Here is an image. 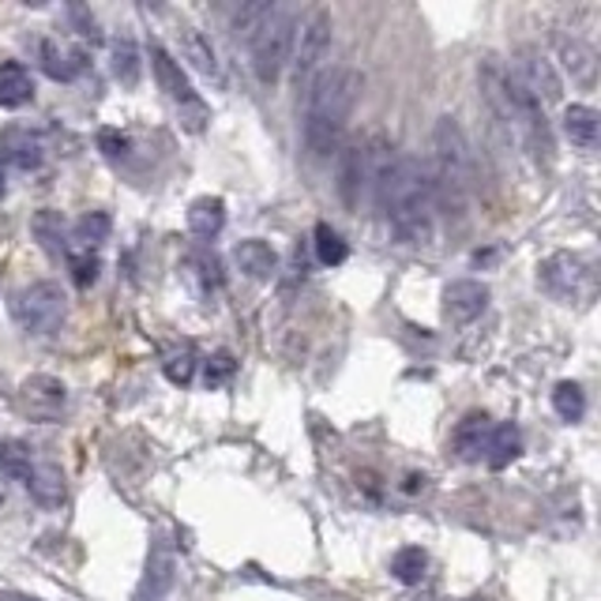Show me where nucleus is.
Masks as SVG:
<instances>
[{
    "mask_svg": "<svg viewBox=\"0 0 601 601\" xmlns=\"http://www.w3.org/2000/svg\"><path fill=\"white\" fill-rule=\"evenodd\" d=\"M489 413H481V410H474V413H466L463 421H458V429H455V451H458V458H466V463H474V458H481L485 455V444H489Z\"/></svg>",
    "mask_w": 601,
    "mask_h": 601,
    "instance_id": "nucleus-16",
    "label": "nucleus"
},
{
    "mask_svg": "<svg viewBox=\"0 0 601 601\" xmlns=\"http://www.w3.org/2000/svg\"><path fill=\"white\" fill-rule=\"evenodd\" d=\"M234 263L252 282H268L279 271V252L268 241H260V237H249V241H241L234 249Z\"/></svg>",
    "mask_w": 601,
    "mask_h": 601,
    "instance_id": "nucleus-15",
    "label": "nucleus"
},
{
    "mask_svg": "<svg viewBox=\"0 0 601 601\" xmlns=\"http://www.w3.org/2000/svg\"><path fill=\"white\" fill-rule=\"evenodd\" d=\"M537 286L560 305H590L598 297V268L587 252H553L537 268Z\"/></svg>",
    "mask_w": 601,
    "mask_h": 601,
    "instance_id": "nucleus-4",
    "label": "nucleus"
},
{
    "mask_svg": "<svg viewBox=\"0 0 601 601\" xmlns=\"http://www.w3.org/2000/svg\"><path fill=\"white\" fill-rule=\"evenodd\" d=\"M598 125H601V117H598L594 105H568V110H564V136H568L571 147L594 150Z\"/></svg>",
    "mask_w": 601,
    "mask_h": 601,
    "instance_id": "nucleus-20",
    "label": "nucleus"
},
{
    "mask_svg": "<svg viewBox=\"0 0 601 601\" xmlns=\"http://www.w3.org/2000/svg\"><path fill=\"white\" fill-rule=\"evenodd\" d=\"M373 189V147L368 144H350L342 150V162H339V196L342 203L353 211L361 207V196Z\"/></svg>",
    "mask_w": 601,
    "mask_h": 601,
    "instance_id": "nucleus-9",
    "label": "nucleus"
},
{
    "mask_svg": "<svg viewBox=\"0 0 601 601\" xmlns=\"http://www.w3.org/2000/svg\"><path fill=\"white\" fill-rule=\"evenodd\" d=\"M26 489L42 508H60L65 503V474L53 463H34L31 474H26Z\"/></svg>",
    "mask_w": 601,
    "mask_h": 601,
    "instance_id": "nucleus-19",
    "label": "nucleus"
},
{
    "mask_svg": "<svg viewBox=\"0 0 601 601\" xmlns=\"http://www.w3.org/2000/svg\"><path fill=\"white\" fill-rule=\"evenodd\" d=\"M99 144H102V150L110 158H121V155H128V136H121V132H113V128H105L102 136H99Z\"/></svg>",
    "mask_w": 601,
    "mask_h": 601,
    "instance_id": "nucleus-36",
    "label": "nucleus"
},
{
    "mask_svg": "<svg viewBox=\"0 0 601 601\" xmlns=\"http://www.w3.org/2000/svg\"><path fill=\"white\" fill-rule=\"evenodd\" d=\"M426 571H429V553L418 549V545H406V549L392 556V576L406 582V587H418L426 579Z\"/></svg>",
    "mask_w": 601,
    "mask_h": 601,
    "instance_id": "nucleus-24",
    "label": "nucleus"
},
{
    "mask_svg": "<svg viewBox=\"0 0 601 601\" xmlns=\"http://www.w3.org/2000/svg\"><path fill=\"white\" fill-rule=\"evenodd\" d=\"M553 410L560 413L564 421H579L582 413H587V395H582V387H579V384H571V379L556 384V392H553Z\"/></svg>",
    "mask_w": 601,
    "mask_h": 601,
    "instance_id": "nucleus-29",
    "label": "nucleus"
},
{
    "mask_svg": "<svg viewBox=\"0 0 601 601\" xmlns=\"http://www.w3.org/2000/svg\"><path fill=\"white\" fill-rule=\"evenodd\" d=\"M331 15L327 12H313L305 23H300L297 38H294V53H290V72H294V83L305 87L308 79L316 76V68H320V60L327 57V49H331Z\"/></svg>",
    "mask_w": 601,
    "mask_h": 601,
    "instance_id": "nucleus-7",
    "label": "nucleus"
},
{
    "mask_svg": "<svg viewBox=\"0 0 601 601\" xmlns=\"http://www.w3.org/2000/svg\"><path fill=\"white\" fill-rule=\"evenodd\" d=\"M234 368H237L234 353H229V350H218L215 358L207 361V373H203V379H207V387H218V384H226V379L234 376Z\"/></svg>",
    "mask_w": 601,
    "mask_h": 601,
    "instance_id": "nucleus-35",
    "label": "nucleus"
},
{
    "mask_svg": "<svg viewBox=\"0 0 601 601\" xmlns=\"http://www.w3.org/2000/svg\"><path fill=\"white\" fill-rule=\"evenodd\" d=\"M192 373H196V353H192L189 347L184 350H177L170 361H166V379H170V384H189L192 379Z\"/></svg>",
    "mask_w": 601,
    "mask_h": 601,
    "instance_id": "nucleus-34",
    "label": "nucleus"
},
{
    "mask_svg": "<svg viewBox=\"0 0 601 601\" xmlns=\"http://www.w3.org/2000/svg\"><path fill=\"white\" fill-rule=\"evenodd\" d=\"M470 601H485V598H470Z\"/></svg>",
    "mask_w": 601,
    "mask_h": 601,
    "instance_id": "nucleus-39",
    "label": "nucleus"
},
{
    "mask_svg": "<svg viewBox=\"0 0 601 601\" xmlns=\"http://www.w3.org/2000/svg\"><path fill=\"white\" fill-rule=\"evenodd\" d=\"M34 99V79L20 60H4L0 65V105L4 110H20Z\"/></svg>",
    "mask_w": 601,
    "mask_h": 601,
    "instance_id": "nucleus-21",
    "label": "nucleus"
},
{
    "mask_svg": "<svg viewBox=\"0 0 601 601\" xmlns=\"http://www.w3.org/2000/svg\"><path fill=\"white\" fill-rule=\"evenodd\" d=\"M42 68H46V76L53 79H72L79 68H83V53H65L53 46V42H46V46H42Z\"/></svg>",
    "mask_w": 601,
    "mask_h": 601,
    "instance_id": "nucleus-27",
    "label": "nucleus"
},
{
    "mask_svg": "<svg viewBox=\"0 0 601 601\" xmlns=\"http://www.w3.org/2000/svg\"><path fill=\"white\" fill-rule=\"evenodd\" d=\"M173 571H177V560H173V549L170 542L158 537L147 553V568H144V579L136 587V601H166L173 590Z\"/></svg>",
    "mask_w": 601,
    "mask_h": 601,
    "instance_id": "nucleus-10",
    "label": "nucleus"
},
{
    "mask_svg": "<svg viewBox=\"0 0 601 601\" xmlns=\"http://www.w3.org/2000/svg\"><path fill=\"white\" fill-rule=\"evenodd\" d=\"M68 268H72V279H76V286H94V279H99V256L94 252H87V249H68Z\"/></svg>",
    "mask_w": 601,
    "mask_h": 601,
    "instance_id": "nucleus-32",
    "label": "nucleus"
},
{
    "mask_svg": "<svg viewBox=\"0 0 601 601\" xmlns=\"http://www.w3.org/2000/svg\"><path fill=\"white\" fill-rule=\"evenodd\" d=\"M519 57H523V60H519V76H515L519 83H523L537 102H556V99H560V76H556L553 60H545L534 46H526L523 53H519Z\"/></svg>",
    "mask_w": 601,
    "mask_h": 601,
    "instance_id": "nucleus-13",
    "label": "nucleus"
},
{
    "mask_svg": "<svg viewBox=\"0 0 601 601\" xmlns=\"http://www.w3.org/2000/svg\"><path fill=\"white\" fill-rule=\"evenodd\" d=\"M31 466H34V458H31V447H26L23 440H0V474L26 481Z\"/></svg>",
    "mask_w": 601,
    "mask_h": 601,
    "instance_id": "nucleus-26",
    "label": "nucleus"
},
{
    "mask_svg": "<svg viewBox=\"0 0 601 601\" xmlns=\"http://www.w3.org/2000/svg\"><path fill=\"white\" fill-rule=\"evenodd\" d=\"M0 601H34V598H23V594H0Z\"/></svg>",
    "mask_w": 601,
    "mask_h": 601,
    "instance_id": "nucleus-38",
    "label": "nucleus"
},
{
    "mask_svg": "<svg viewBox=\"0 0 601 601\" xmlns=\"http://www.w3.org/2000/svg\"><path fill=\"white\" fill-rule=\"evenodd\" d=\"M0 155H4V162L20 166V170H34L42 162V139L31 128H8L0 136Z\"/></svg>",
    "mask_w": 601,
    "mask_h": 601,
    "instance_id": "nucleus-17",
    "label": "nucleus"
},
{
    "mask_svg": "<svg viewBox=\"0 0 601 601\" xmlns=\"http://www.w3.org/2000/svg\"><path fill=\"white\" fill-rule=\"evenodd\" d=\"M110 229H113V218L105 215V211H87L76 223V249L94 252L102 241H110Z\"/></svg>",
    "mask_w": 601,
    "mask_h": 601,
    "instance_id": "nucleus-25",
    "label": "nucleus"
},
{
    "mask_svg": "<svg viewBox=\"0 0 601 601\" xmlns=\"http://www.w3.org/2000/svg\"><path fill=\"white\" fill-rule=\"evenodd\" d=\"M4 189H8V162L4 155H0V196H4Z\"/></svg>",
    "mask_w": 601,
    "mask_h": 601,
    "instance_id": "nucleus-37",
    "label": "nucleus"
},
{
    "mask_svg": "<svg viewBox=\"0 0 601 601\" xmlns=\"http://www.w3.org/2000/svg\"><path fill=\"white\" fill-rule=\"evenodd\" d=\"M268 12H271V4H241L234 12V31H237V38H249L252 42V34L260 31V23L268 20Z\"/></svg>",
    "mask_w": 601,
    "mask_h": 601,
    "instance_id": "nucleus-33",
    "label": "nucleus"
},
{
    "mask_svg": "<svg viewBox=\"0 0 601 601\" xmlns=\"http://www.w3.org/2000/svg\"><path fill=\"white\" fill-rule=\"evenodd\" d=\"M189 271H192V279H196L203 297L215 294V290L223 286V268H218V260L211 252H192L189 256Z\"/></svg>",
    "mask_w": 601,
    "mask_h": 601,
    "instance_id": "nucleus-28",
    "label": "nucleus"
},
{
    "mask_svg": "<svg viewBox=\"0 0 601 601\" xmlns=\"http://www.w3.org/2000/svg\"><path fill=\"white\" fill-rule=\"evenodd\" d=\"M15 406H20V413L26 421H42V426H49V421H57L60 413H65L68 406V387L60 384L57 376H26L20 384V392H15Z\"/></svg>",
    "mask_w": 601,
    "mask_h": 601,
    "instance_id": "nucleus-8",
    "label": "nucleus"
},
{
    "mask_svg": "<svg viewBox=\"0 0 601 601\" xmlns=\"http://www.w3.org/2000/svg\"><path fill=\"white\" fill-rule=\"evenodd\" d=\"M489 308V286L477 279H458L444 290V316L451 324H470Z\"/></svg>",
    "mask_w": 601,
    "mask_h": 601,
    "instance_id": "nucleus-12",
    "label": "nucleus"
},
{
    "mask_svg": "<svg viewBox=\"0 0 601 601\" xmlns=\"http://www.w3.org/2000/svg\"><path fill=\"white\" fill-rule=\"evenodd\" d=\"M553 46H556V57H560L564 72L571 76V83H579V87H594L598 83V53H594V46H587L579 34H564V31L553 34Z\"/></svg>",
    "mask_w": 601,
    "mask_h": 601,
    "instance_id": "nucleus-11",
    "label": "nucleus"
},
{
    "mask_svg": "<svg viewBox=\"0 0 601 601\" xmlns=\"http://www.w3.org/2000/svg\"><path fill=\"white\" fill-rule=\"evenodd\" d=\"M361 76L353 68H327L308 87V113H305V144L316 158H331L347 132V121L358 105Z\"/></svg>",
    "mask_w": 601,
    "mask_h": 601,
    "instance_id": "nucleus-2",
    "label": "nucleus"
},
{
    "mask_svg": "<svg viewBox=\"0 0 601 601\" xmlns=\"http://www.w3.org/2000/svg\"><path fill=\"white\" fill-rule=\"evenodd\" d=\"M373 196L392 234L402 245H426L432 237V181L410 155H392L387 139H373Z\"/></svg>",
    "mask_w": 601,
    "mask_h": 601,
    "instance_id": "nucleus-1",
    "label": "nucleus"
},
{
    "mask_svg": "<svg viewBox=\"0 0 601 601\" xmlns=\"http://www.w3.org/2000/svg\"><path fill=\"white\" fill-rule=\"evenodd\" d=\"M68 316V297L57 282H31L20 294L12 297V320L20 324V331L34 334V339H46L65 327Z\"/></svg>",
    "mask_w": 601,
    "mask_h": 601,
    "instance_id": "nucleus-6",
    "label": "nucleus"
},
{
    "mask_svg": "<svg viewBox=\"0 0 601 601\" xmlns=\"http://www.w3.org/2000/svg\"><path fill=\"white\" fill-rule=\"evenodd\" d=\"M150 65H155L158 87H162V91L170 94V99L181 105V110H184V105H192V102H200L196 91H192V83H189V76L181 72V65H177V60L162 46L150 49Z\"/></svg>",
    "mask_w": 601,
    "mask_h": 601,
    "instance_id": "nucleus-14",
    "label": "nucleus"
},
{
    "mask_svg": "<svg viewBox=\"0 0 601 601\" xmlns=\"http://www.w3.org/2000/svg\"><path fill=\"white\" fill-rule=\"evenodd\" d=\"M294 38H297V12L294 8L271 4L268 20L252 34V72L263 87L279 83L282 68L290 65V53H294Z\"/></svg>",
    "mask_w": 601,
    "mask_h": 601,
    "instance_id": "nucleus-5",
    "label": "nucleus"
},
{
    "mask_svg": "<svg viewBox=\"0 0 601 601\" xmlns=\"http://www.w3.org/2000/svg\"><path fill=\"white\" fill-rule=\"evenodd\" d=\"M316 256H320V263H327V268H334V263H342L350 256L347 241H342L327 223L316 226Z\"/></svg>",
    "mask_w": 601,
    "mask_h": 601,
    "instance_id": "nucleus-31",
    "label": "nucleus"
},
{
    "mask_svg": "<svg viewBox=\"0 0 601 601\" xmlns=\"http://www.w3.org/2000/svg\"><path fill=\"white\" fill-rule=\"evenodd\" d=\"M432 158H436V181H432V196L440 192L447 215H463L466 200L474 189V158L466 132L455 117H440L432 128Z\"/></svg>",
    "mask_w": 601,
    "mask_h": 601,
    "instance_id": "nucleus-3",
    "label": "nucleus"
},
{
    "mask_svg": "<svg viewBox=\"0 0 601 601\" xmlns=\"http://www.w3.org/2000/svg\"><path fill=\"white\" fill-rule=\"evenodd\" d=\"M223 226H226V203L218 196H200L189 207V229L196 237H203V241L223 234Z\"/></svg>",
    "mask_w": 601,
    "mask_h": 601,
    "instance_id": "nucleus-22",
    "label": "nucleus"
},
{
    "mask_svg": "<svg viewBox=\"0 0 601 601\" xmlns=\"http://www.w3.org/2000/svg\"><path fill=\"white\" fill-rule=\"evenodd\" d=\"M181 46H184V57L192 60V68H196L200 76L215 79V83H223V65H218V53L211 46V38L196 26H184L181 34Z\"/></svg>",
    "mask_w": 601,
    "mask_h": 601,
    "instance_id": "nucleus-18",
    "label": "nucleus"
},
{
    "mask_svg": "<svg viewBox=\"0 0 601 601\" xmlns=\"http://www.w3.org/2000/svg\"><path fill=\"white\" fill-rule=\"evenodd\" d=\"M519 451H523V436H519V429L497 426L489 432V444H485V463H489L492 470H503V466L515 463Z\"/></svg>",
    "mask_w": 601,
    "mask_h": 601,
    "instance_id": "nucleus-23",
    "label": "nucleus"
},
{
    "mask_svg": "<svg viewBox=\"0 0 601 601\" xmlns=\"http://www.w3.org/2000/svg\"><path fill=\"white\" fill-rule=\"evenodd\" d=\"M113 76L125 87L139 83V49L132 38H117V46H113Z\"/></svg>",
    "mask_w": 601,
    "mask_h": 601,
    "instance_id": "nucleus-30",
    "label": "nucleus"
}]
</instances>
